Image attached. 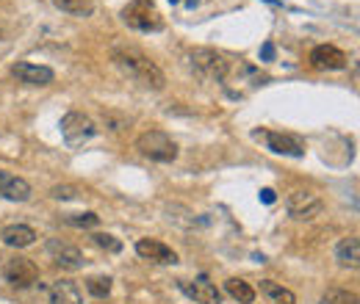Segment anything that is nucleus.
<instances>
[{
  "instance_id": "5",
  "label": "nucleus",
  "mask_w": 360,
  "mask_h": 304,
  "mask_svg": "<svg viewBox=\"0 0 360 304\" xmlns=\"http://www.w3.org/2000/svg\"><path fill=\"white\" fill-rule=\"evenodd\" d=\"M61 135L70 146H83L86 141H92L97 135V124L81 113V111H70L64 119H61Z\"/></svg>"
},
{
  "instance_id": "7",
  "label": "nucleus",
  "mask_w": 360,
  "mask_h": 304,
  "mask_svg": "<svg viewBox=\"0 0 360 304\" xmlns=\"http://www.w3.org/2000/svg\"><path fill=\"white\" fill-rule=\"evenodd\" d=\"M286 205H288V213H291L294 219H299V221H310V219H316V216L324 210L321 197H319L316 191H305V188L291 191Z\"/></svg>"
},
{
  "instance_id": "21",
  "label": "nucleus",
  "mask_w": 360,
  "mask_h": 304,
  "mask_svg": "<svg viewBox=\"0 0 360 304\" xmlns=\"http://www.w3.org/2000/svg\"><path fill=\"white\" fill-rule=\"evenodd\" d=\"M321 301H324V304H357V293L343 290V287H330Z\"/></svg>"
},
{
  "instance_id": "8",
  "label": "nucleus",
  "mask_w": 360,
  "mask_h": 304,
  "mask_svg": "<svg viewBox=\"0 0 360 304\" xmlns=\"http://www.w3.org/2000/svg\"><path fill=\"white\" fill-rule=\"evenodd\" d=\"M255 138H263L266 146L277 155H291V158H302L305 155V144L291 135V133H277V130H255Z\"/></svg>"
},
{
  "instance_id": "4",
  "label": "nucleus",
  "mask_w": 360,
  "mask_h": 304,
  "mask_svg": "<svg viewBox=\"0 0 360 304\" xmlns=\"http://www.w3.org/2000/svg\"><path fill=\"white\" fill-rule=\"evenodd\" d=\"M189 61H192V67H194L203 78H208V80L222 83V80L230 75V61H228V56L219 53V50H211V47H194V50L189 53Z\"/></svg>"
},
{
  "instance_id": "25",
  "label": "nucleus",
  "mask_w": 360,
  "mask_h": 304,
  "mask_svg": "<svg viewBox=\"0 0 360 304\" xmlns=\"http://www.w3.org/2000/svg\"><path fill=\"white\" fill-rule=\"evenodd\" d=\"M75 191H78V188H72V186H56L50 194H53L56 199H72V197H78Z\"/></svg>"
},
{
  "instance_id": "2",
  "label": "nucleus",
  "mask_w": 360,
  "mask_h": 304,
  "mask_svg": "<svg viewBox=\"0 0 360 304\" xmlns=\"http://www.w3.org/2000/svg\"><path fill=\"white\" fill-rule=\"evenodd\" d=\"M136 149L144 158L155 161V164H172L177 158V144L169 133L163 130H147L136 138Z\"/></svg>"
},
{
  "instance_id": "12",
  "label": "nucleus",
  "mask_w": 360,
  "mask_h": 304,
  "mask_svg": "<svg viewBox=\"0 0 360 304\" xmlns=\"http://www.w3.org/2000/svg\"><path fill=\"white\" fill-rule=\"evenodd\" d=\"M0 197L9 199V202H28L31 199V186L23 177L0 169Z\"/></svg>"
},
{
  "instance_id": "24",
  "label": "nucleus",
  "mask_w": 360,
  "mask_h": 304,
  "mask_svg": "<svg viewBox=\"0 0 360 304\" xmlns=\"http://www.w3.org/2000/svg\"><path fill=\"white\" fill-rule=\"evenodd\" d=\"M92 238H94V243H97V246H103V249H108V252H119V249H122V243H119L114 235L97 232V235H92Z\"/></svg>"
},
{
  "instance_id": "9",
  "label": "nucleus",
  "mask_w": 360,
  "mask_h": 304,
  "mask_svg": "<svg viewBox=\"0 0 360 304\" xmlns=\"http://www.w3.org/2000/svg\"><path fill=\"white\" fill-rule=\"evenodd\" d=\"M48 254L53 257L56 265H61V268H67V271H75V268L83 265V252H81L78 246L61 241V238H50V241H48Z\"/></svg>"
},
{
  "instance_id": "11",
  "label": "nucleus",
  "mask_w": 360,
  "mask_h": 304,
  "mask_svg": "<svg viewBox=\"0 0 360 304\" xmlns=\"http://www.w3.org/2000/svg\"><path fill=\"white\" fill-rule=\"evenodd\" d=\"M136 254L150 260V263H161V265H174L177 263V254L166 243H161L155 238H139L136 241Z\"/></svg>"
},
{
  "instance_id": "28",
  "label": "nucleus",
  "mask_w": 360,
  "mask_h": 304,
  "mask_svg": "<svg viewBox=\"0 0 360 304\" xmlns=\"http://www.w3.org/2000/svg\"><path fill=\"white\" fill-rule=\"evenodd\" d=\"M197 3H200V0H186V6H189V9H194Z\"/></svg>"
},
{
  "instance_id": "16",
  "label": "nucleus",
  "mask_w": 360,
  "mask_h": 304,
  "mask_svg": "<svg viewBox=\"0 0 360 304\" xmlns=\"http://www.w3.org/2000/svg\"><path fill=\"white\" fill-rule=\"evenodd\" d=\"M0 241L12 249H26L37 241V230H31L28 224H9V227L0 230Z\"/></svg>"
},
{
  "instance_id": "26",
  "label": "nucleus",
  "mask_w": 360,
  "mask_h": 304,
  "mask_svg": "<svg viewBox=\"0 0 360 304\" xmlns=\"http://www.w3.org/2000/svg\"><path fill=\"white\" fill-rule=\"evenodd\" d=\"M261 56H263V61H272V58H274V45H272V42H266V45H263V50H261Z\"/></svg>"
},
{
  "instance_id": "15",
  "label": "nucleus",
  "mask_w": 360,
  "mask_h": 304,
  "mask_svg": "<svg viewBox=\"0 0 360 304\" xmlns=\"http://www.w3.org/2000/svg\"><path fill=\"white\" fill-rule=\"evenodd\" d=\"M48 304H83L81 287L72 279H59L48 290Z\"/></svg>"
},
{
  "instance_id": "19",
  "label": "nucleus",
  "mask_w": 360,
  "mask_h": 304,
  "mask_svg": "<svg viewBox=\"0 0 360 304\" xmlns=\"http://www.w3.org/2000/svg\"><path fill=\"white\" fill-rule=\"evenodd\" d=\"M261 290L269 296L272 304H297V296H294L288 287H283V285H277V282H272V279H263V282H261Z\"/></svg>"
},
{
  "instance_id": "23",
  "label": "nucleus",
  "mask_w": 360,
  "mask_h": 304,
  "mask_svg": "<svg viewBox=\"0 0 360 304\" xmlns=\"http://www.w3.org/2000/svg\"><path fill=\"white\" fill-rule=\"evenodd\" d=\"M64 221L72 224V227H94L100 221V216H94V213H72V216H64Z\"/></svg>"
},
{
  "instance_id": "1",
  "label": "nucleus",
  "mask_w": 360,
  "mask_h": 304,
  "mask_svg": "<svg viewBox=\"0 0 360 304\" xmlns=\"http://www.w3.org/2000/svg\"><path fill=\"white\" fill-rule=\"evenodd\" d=\"M111 61H114V67H117L125 78L136 80V83L144 86V89L161 91V89L166 86V78H163V72L158 69V64H155L147 53H141L139 47H133V45H117V47L111 50Z\"/></svg>"
},
{
  "instance_id": "27",
  "label": "nucleus",
  "mask_w": 360,
  "mask_h": 304,
  "mask_svg": "<svg viewBox=\"0 0 360 304\" xmlns=\"http://www.w3.org/2000/svg\"><path fill=\"white\" fill-rule=\"evenodd\" d=\"M261 199H263L266 205H272V202H274V191H272V188H263V191H261Z\"/></svg>"
},
{
  "instance_id": "20",
  "label": "nucleus",
  "mask_w": 360,
  "mask_h": 304,
  "mask_svg": "<svg viewBox=\"0 0 360 304\" xmlns=\"http://www.w3.org/2000/svg\"><path fill=\"white\" fill-rule=\"evenodd\" d=\"M53 3L72 17H89L94 12V0H53Z\"/></svg>"
},
{
  "instance_id": "3",
  "label": "nucleus",
  "mask_w": 360,
  "mask_h": 304,
  "mask_svg": "<svg viewBox=\"0 0 360 304\" xmlns=\"http://www.w3.org/2000/svg\"><path fill=\"white\" fill-rule=\"evenodd\" d=\"M122 20L128 28L141 31V34H152L163 28V17L155 9L152 0H130V3L122 9Z\"/></svg>"
},
{
  "instance_id": "22",
  "label": "nucleus",
  "mask_w": 360,
  "mask_h": 304,
  "mask_svg": "<svg viewBox=\"0 0 360 304\" xmlns=\"http://www.w3.org/2000/svg\"><path fill=\"white\" fill-rule=\"evenodd\" d=\"M86 287H89V293H92V296L106 298V296L111 293V279H108V276H92V279L86 282Z\"/></svg>"
},
{
  "instance_id": "29",
  "label": "nucleus",
  "mask_w": 360,
  "mask_h": 304,
  "mask_svg": "<svg viewBox=\"0 0 360 304\" xmlns=\"http://www.w3.org/2000/svg\"><path fill=\"white\" fill-rule=\"evenodd\" d=\"M169 3H180V0H169Z\"/></svg>"
},
{
  "instance_id": "18",
  "label": "nucleus",
  "mask_w": 360,
  "mask_h": 304,
  "mask_svg": "<svg viewBox=\"0 0 360 304\" xmlns=\"http://www.w3.org/2000/svg\"><path fill=\"white\" fill-rule=\"evenodd\" d=\"M225 290H228L239 304H252V301H255V287H252L250 282L239 279V276L228 279V282H225Z\"/></svg>"
},
{
  "instance_id": "10",
  "label": "nucleus",
  "mask_w": 360,
  "mask_h": 304,
  "mask_svg": "<svg viewBox=\"0 0 360 304\" xmlns=\"http://www.w3.org/2000/svg\"><path fill=\"white\" fill-rule=\"evenodd\" d=\"M12 75H14L20 83H26V86H50L53 78H56V72H53L50 67L31 64V61H17V64L12 67Z\"/></svg>"
},
{
  "instance_id": "17",
  "label": "nucleus",
  "mask_w": 360,
  "mask_h": 304,
  "mask_svg": "<svg viewBox=\"0 0 360 304\" xmlns=\"http://www.w3.org/2000/svg\"><path fill=\"white\" fill-rule=\"evenodd\" d=\"M335 260L343 265V268H357L360 265V241L357 235H349V238H341L338 246H335Z\"/></svg>"
},
{
  "instance_id": "14",
  "label": "nucleus",
  "mask_w": 360,
  "mask_h": 304,
  "mask_svg": "<svg viewBox=\"0 0 360 304\" xmlns=\"http://www.w3.org/2000/svg\"><path fill=\"white\" fill-rule=\"evenodd\" d=\"M346 61H349L346 53L341 47H335V45H319L310 53V64L319 67V69H343Z\"/></svg>"
},
{
  "instance_id": "6",
  "label": "nucleus",
  "mask_w": 360,
  "mask_h": 304,
  "mask_svg": "<svg viewBox=\"0 0 360 304\" xmlns=\"http://www.w3.org/2000/svg\"><path fill=\"white\" fill-rule=\"evenodd\" d=\"M3 279H6L12 287L26 290V287H31V285L39 282V268H37L28 257L14 254V257H9V260L3 263Z\"/></svg>"
},
{
  "instance_id": "13",
  "label": "nucleus",
  "mask_w": 360,
  "mask_h": 304,
  "mask_svg": "<svg viewBox=\"0 0 360 304\" xmlns=\"http://www.w3.org/2000/svg\"><path fill=\"white\" fill-rule=\"evenodd\" d=\"M180 290H183L189 298H194L197 304H219L222 301V293L208 279H192V282L183 279L180 282Z\"/></svg>"
}]
</instances>
